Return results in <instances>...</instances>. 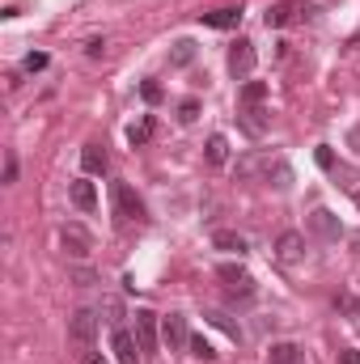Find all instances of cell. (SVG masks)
<instances>
[{"label":"cell","mask_w":360,"mask_h":364,"mask_svg":"<svg viewBox=\"0 0 360 364\" xmlns=\"http://www.w3.org/2000/svg\"><path fill=\"white\" fill-rule=\"evenodd\" d=\"M229 73H233V77H250V73H255V43H250V38H238V43L229 47Z\"/></svg>","instance_id":"cell-7"},{"label":"cell","mask_w":360,"mask_h":364,"mask_svg":"<svg viewBox=\"0 0 360 364\" xmlns=\"http://www.w3.org/2000/svg\"><path fill=\"white\" fill-rule=\"evenodd\" d=\"M140 97H144L149 106H157V102H162V85H157V81H144V85H140Z\"/></svg>","instance_id":"cell-27"},{"label":"cell","mask_w":360,"mask_h":364,"mask_svg":"<svg viewBox=\"0 0 360 364\" xmlns=\"http://www.w3.org/2000/svg\"><path fill=\"white\" fill-rule=\"evenodd\" d=\"M263 178H268L271 186H275V191H284V186L292 182V170H288V166H284L280 157H271V166H268V174H263Z\"/></svg>","instance_id":"cell-20"},{"label":"cell","mask_w":360,"mask_h":364,"mask_svg":"<svg viewBox=\"0 0 360 364\" xmlns=\"http://www.w3.org/2000/svg\"><path fill=\"white\" fill-rule=\"evenodd\" d=\"M216 279H225V288L233 296H255V279H250L246 267H238V263H221L216 267Z\"/></svg>","instance_id":"cell-4"},{"label":"cell","mask_w":360,"mask_h":364,"mask_svg":"<svg viewBox=\"0 0 360 364\" xmlns=\"http://www.w3.org/2000/svg\"><path fill=\"white\" fill-rule=\"evenodd\" d=\"M21 68H26V73H43V68H47V55H43V51H30Z\"/></svg>","instance_id":"cell-28"},{"label":"cell","mask_w":360,"mask_h":364,"mask_svg":"<svg viewBox=\"0 0 360 364\" xmlns=\"http://www.w3.org/2000/svg\"><path fill=\"white\" fill-rule=\"evenodd\" d=\"M191 60H195V43H186V38H182V43H174V55H170V64H174V68H186Z\"/></svg>","instance_id":"cell-23"},{"label":"cell","mask_w":360,"mask_h":364,"mask_svg":"<svg viewBox=\"0 0 360 364\" xmlns=\"http://www.w3.org/2000/svg\"><path fill=\"white\" fill-rule=\"evenodd\" d=\"M242 127H246L250 136H263V132H268V110H263V106H242Z\"/></svg>","instance_id":"cell-18"},{"label":"cell","mask_w":360,"mask_h":364,"mask_svg":"<svg viewBox=\"0 0 360 364\" xmlns=\"http://www.w3.org/2000/svg\"><path fill=\"white\" fill-rule=\"evenodd\" d=\"M208 322H212V326H221L225 335H233V339H242V331H238V326H233V322H229L225 314H216V309H212V314H208Z\"/></svg>","instance_id":"cell-24"},{"label":"cell","mask_w":360,"mask_h":364,"mask_svg":"<svg viewBox=\"0 0 360 364\" xmlns=\"http://www.w3.org/2000/svg\"><path fill=\"white\" fill-rule=\"evenodd\" d=\"M268 364H305V352L297 343H275L268 352Z\"/></svg>","instance_id":"cell-17"},{"label":"cell","mask_w":360,"mask_h":364,"mask_svg":"<svg viewBox=\"0 0 360 364\" xmlns=\"http://www.w3.org/2000/svg\"><path fill=\"white\" fill-rule=\"evenodd\" d=\"M81 166H85V174H106L110 157H106L102 144H85V149H81Z\"/></svg>","instance_id":"cell-14"},{"label":"cell","mask_w":360,"mask_h":364,"mask_svg":"<svg viewBox=\"0 0 360 364\" xmlns=\"http://www.w3.org/2000/svg\"><path fill=\"white\" fill-rule=\"evenodd\" d=\"M348 309H352V314H360V301H348Z\"/></svg>","instance_id":"cell-35"},{"label":"cell","mask_w":360,"mask_h":364,"mask_svg":"<svg viewBox=\"0 0 360 364\" xmlns=\"http://www.w3.org/2000/svg\"><path fill=\"white\" fill-rule=\"evenodd\" d=\"M68 195H73V203H77L81 212H93V208H97V191H93V182H85V178L73 182V186H68Z\"/></svg>","instance_id":"cell-15"},{"label":"cell","mask_w":360,"mask_h":364,"mask_svg":"<svg viewBox=\"0 0 360 364\" xmlns=\"http://www.w3.org/2000/svg\"><path fill=\"white\" fill-rule=\"evenodd\" d=\"M199 21H203V26H212V30H233V26L242 21V9H238V4H225V9L199 13Z\"/></svg>","instance_id":"cell-11"},{"label":"cell","mask_w":360,"mask_h":364,"mask_svg":"<svg viewBox=\"0 0 360 364\" xmlns=\"http://www.w3.org/2000/svg\"><path fill=\"white\" fill-rule=\"evenodd\" d=\"M85 55H90V60H102V55H106V43H102V38H90V43H85Z\"/></svg>","instance_id":"cell-30"},{"label":"cell","mask_w":360,"mask_h":364,"mask_svg":"<svg viewBox=\"0 0 360 364\" xmlns=\"http://www.w3.org/2000/svg\"><path fill=\"white\" fill-rule=\"evenodd\" d=\"M162 339H166V348H170V352H179V348H191V331H186V318H182V314H170V318H162Z\"/></svg>","instance_id":"cell-9"},{"label":"cell","mask_w":360,"mask_h":364,"mask_svg":"<svg viewBox=\"0 0 360 364\" xmlns=\"http://www.w3.org/2000/svg\"><path fill=\"white\" fill-rule=\"evenodd\" d=\"M314 157H318V166H322V170H339V161H335V153H331L327 144H322V149H318Z\"/></svg>","instance_id":"cell-29"},{"label":"cell","mask_w":360,"mask_h":364,"mask_svg":"<svg viewBox=\"0 0 360 364\" xmlns=\"http://www.w3.org/2000/svg\"><path fill=\"white\" fill-rule=\"evenodd\" d=\"M271 157L268 153H250V157H238V178H255V174H268Z\"/></svg>","instance_id":"cell-16"},{"label":"cell","mask_w":360,"mask_h":364,"mask_svg":"<svg viewBox=\"0 0 360 364\" xmlns=\"http://www.w3.org/2000/svg\"><path fill=\"white\" fill-rule=\"evenodd\" d=\"M339 364H360V352L356 348H344V352H339Z\"/></svg>","instance_id":"cell-32"},{"label":"cell","mask_w":360,"mask_h":364,"mask_svg":"<svg viewBox=\"0 0 360 364\" xmlns=\"http://www.w3.org/2000/svg\"><path fill=\"white\" fill-rule=\"evenodd\" d=\"M309 13H314V4H305V0H275L263 13V21H268V30H284L292 21H305Z\"/></svg>","instance_id":"cell-1"},{"label":"cell","mask_w":360,"mask_h":364,"mask_svg":"<svg viewBox=\"0 0 360 364\" xmlns=\"http://www.w3.org/2000/svg\"><path fill=\"white\" fill-rule=\"evenodd\" d=\"M110 195H115V216L119 220H144V203H140V195L127 182H115Z\"/></svg>","instance_id":"cell-2"},{"label":"cell","mask_w":360,"mask_h":364,"mask_svg":"<svg viewBox=\"0 0 360 364\" xmlns=\"http://www.w3.org/2000/svg\"><path fill=\"white\" fill-rule=\"evenodd\" d=\"M301 255H305V237H301V233L288 229V233L275 237V259H280V263H297Z\"/></svg>","instance_id":"cell-10"},{"label":"cell","mask_w":360,"mask_h":364,"mask_svg":"<svg viewBox=\"0 0 360 364\" xmlns=\"http://www.w3.org/2000/svg\"><path fill=\"white\" fill-rule=\"evenodd\" d=\"M153 132H157V119H153V114H144V119H140V123L127 132V140L140 149V144H149V140H153Z\"/></svg>","instance_id":"cell-19"},{"label":"cell","mask_w":360,"mask_h":364,"mask_svg":"<svg viewBox=\"0 0 360 364\" xmlns=\"http://www.w3.org/2000/svg\"><path fill=\"white\" fill-rule=\"evenodd\" d=\"M203 153H208V161H212V166H225V161H229V140H225V136H212Z\"/></svg>","instance_id":"cell-21"},{"label":"cell","mask_w":360,"mask_h":364,"mask_svg":"<svg viewBox=\"0 0 360 364\" xmlns=\"http://www.w3.org/2000/svg\"><path fill=\"white\" fill-rule=\"evenodd\" d=\"M348 149H356V157H360V127H352V132H348Z\"/></svg>","instance_id":"cell-33"},{"label":"cell","mask_w":360,"mask_h":364,"mask_svg":"<svg viewBox=\"0 0 360 364\" xmlns=\"http://www.w3.org/2000/svg\"><path fill=\"white\" fill-rule=\"evenodd\" d=\"M90 233H85V229H81V225H64V250H68V255H73V259H85V255H90Z\"/></svg>","instance_id":"cell-12"},{"label":"cell","mask_w":360,"mask_h":364,"mask_svg":"<svg viewBox=\"0 0 360 364\" xmlns=\"http://www.w3.org/2000/svg\"><path fill=\"white\" fill-rule=\"evenodd\" d=\"M305 225H309V233L322 237V242H339V237H344V220H339L331 208H314Z\"/></svg>","instance_id":"cell-3"},{"label":"cell","mask_w":360,"mask_h":364,"mask_svg":"<svg viewBox=\"0 0 360 364\" xmlns=\"http://www.w3.org/2000/svg\"><path fill=\"white\" fill-rule=\"evenodd\" d=\"M191 356H195V360H212L216 352H212V343H208V339H199V335H195V339H191Z\"/></svg>","instance_id":"cell-25"},{"label":"cell","mask_w":360,"mask_h":364,"mask_svg":"<svg viewBox=\"0 0 360 364\" xmlns=\"http://www.w3.org/2000/svg\"><path fill=\"white\" fill-rule=\"evenodd\" d=\"M110 348H115V360H119V364H140V356H144L140 339H136L132 331H123V326H115V335H110Z\"/></svg>","instance_id":"cell-6"},{"label":"cell","mask_w":360,"mask_h":364,"mask_svg":"<svg viewBox=\"0 0 360 364\" xmlns=\"http://www.w3.org/2000/svg\"><path fill=\"white\" fill-rule=\"evenodd\" d=\"M4 182H17V157L13 153L4 157Z\"/></svg>","instance_id":"cell-31"},{"label":"cell","mask_w":360,"mask_h":364,"mask_svg":"<svg viewBox=\"0 0 360 364\" xmlns=\"http://www.w3.org/2000/svg\"><path fill=\"white\" fill-rule=\"evenodd\" d=\"M93 335H97V314H93V309H77V314L68 318V339H73L77 348H90Z\"/></svg>","instance_id":"cell-5"},{"label":"cell","mask_w":360,"mask_h":364,"mask_svg":"<svg viewBox=\"0 0 360 364\" xmlns=\"http://www.w3.org/2000/svg\"><path fill=\"white\" fill-rule=\"evenodd\" d=\"M263 97H268V85L263 81H246L242 85V106H263Z\"/></svg>","instance_id":"cell-22"},{"label":"cell","mask_w":360,"mask_h":364,"mask_svg":"<svg viewBox=\"0 0 360 364\" xmlns=\"http://www.w3.org/2000/svg\"><path fill=\"white\" fill-rule=\"evenodd\" d=\"M85 364H106V356L102 352H85Z\"/></svg>","instance_id":"cell-34"},{"label":"cell","mask_w":360,"mask_h":364,"mask_svg":"<svg viewBox=\"0 0 360 364\" xmlns=\"http://www.w3.org/2000/svg\"><path fill=\"white\" fill-rule=\"evenodd\" d=\"M179 119L182 123H195V119H199V102H195V97H186V102L179 106Z\"/></svg>","instance_id":"cell-26"},{"label":"cell","mask_w":360,"mask_h":364,"mask_svg":"<svg viewBox=\"0 0 360 364\" xmlns=\"http://www.w3.org/2000/svg\"><path fill=\"white\" fill-rule=\"evenodd\" d=\"M212 246H216V250H229V255H238V259L246 255V237L233 233V229H216V233H212Z\"/></svg>","instance_id":"cell-13"},{"label":"cell","mask_w":360,"mask_h":364,"mask_svg":"<svg viewBox=\"0 0 360 364\" xmlns=\"http://www.w3.org/2000/svg\"><path fill=\"white\" fill-rule=\"evenodd\" d=\"M132 318H136V339H140L144 356H153L157 352V314L153 309H136Z\"/></svg>","instance_id":"cell-8"}]
</instances>
